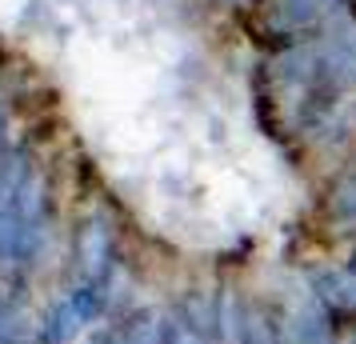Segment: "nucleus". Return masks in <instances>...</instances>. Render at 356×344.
Here are the masks:
<instances>
[{
	"label": "nucleus",
	"mask_w": 356,
	"mask_h": 344,
	"mask_svg": "<svg viewBox=\"0 0 356 344\" xmlns=\"http://www.w3.org/2000/svg\"><path fill=\"white\" fill-rule=\"evenodd\" d=\"M84 328V320L76 316V309L60 300V304H52L49 316H44V344H68L76 332Z\"/></svg>",
	"instance_id": "obj_1"
},
{
	"label": "nucleus",
	"mask_w": 356,
	"mask_h": 344,
	"mask_svg": "<svg viewBox=\"0 0 356 344\" xmlns=\"http://www.w3.org/2000/svg\"><path fill=\"white\" fill-rule=\"evenodd\" d=\"M92 344H120V332H97Z\"/></svg>",
	"instance_id": "obj_2"
},
{
	"label": "nucleus",
	"mask_w": 356,
	"mask_h": 344,
	"mask_svg": "<svg viewBox=\"0 0 356 344\" xmlns=\"http://www.w3.org/2000/svg\"><path fill=\"white\" fill-rule=\"evenodd\" d=\"M353 344H356V341H353Z\"/></svg>",
	"instance_id": "obj_3"
}]
</instances>
